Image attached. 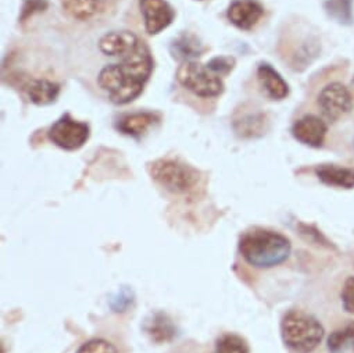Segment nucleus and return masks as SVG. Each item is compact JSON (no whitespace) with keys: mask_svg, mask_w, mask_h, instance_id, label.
Wrapping results in <instances>:
<instances>
[{"mask_svg":"<svg viewBox=\"0 0 354 353\" xmlns=\"http://www.w3.org/2000/svg\"><path fill=\"white\" fill-rule=\"evenodd\" d=\"M151 71L153 57L147 45L142 42L118 62L104 64L97 74V85L113 103L127 105L143 92Z\"/></svg>","mask_w":354,"mask_h":353,"instance_id":"obj_1","label":"nucleus"},{"mask_svg":"<svg viewBox=\"0 0 354 353\" xmlns=\"http://www.w3.org/2000/svg\"><path fill=\"white\" fill-rule=\"evenodd\" d=\"M292 251L290 241L272 230L252 228L239 241L242 257L257 269H271L283 263Z\"/></svg>","mask_w":354,"mask_h":353,"instance_id":"obj_2","label":"nucleus"},{"mask_svg":"<svg viewBox=\"0 0 354 353\" xmlns=\"http://www.w3.org/2000/svg\"><path fill=\"white\" fill-rule=\"evenodd\" d=\"M283 342L293 350L310 353L318 347L324 338V327L311 314L303 310L288 311L281 323Z\"/></svg>","mask_w":354,"mask_h":353,"instance_id":"obj_3","label":"nucleus"},{"mask_svg":"<svg viewBox=\"0 0 354 353\" xmlns=\"http://www.w3.org/2000/svg\"><path fill=\"white\" fill-rule=\"evenodd\" d=\"M153 180L167 191L176 195H187L199 185V172L194 167L172 159H161L151 164Z\"/></svg>","mask_w":354,"mask_h":353,"instance_id":"obj_4","label":"nucleus"},{"mask_svg":"<svg viewBox=\"0 0 354 353\" xmlns=\"http://www.w3.org/2000/svg\"><path fill=\"white\" fill-rule=\"evenodd\" d=\"M176 81L199 98H217L224 92L223 77L207 64L195 60L183 63L176 70Z\"/></svg>","mask_w":354,"mask_h":353,"instance_id":"obj_5","label":"nucleus"},{"mask_svg":"<svg viewBox=\"0 0 354 353\" xmlns=\"http://www.w3.org/2000/svg\"><path fill=\"white\" fill-rule=\"evenodd\" d=\"M48 135L56 146L64 150H77L86 143L91 129L86 123L77 121L66 113L50 127Z\"/></svg>","mask_w":354,"mask_h":353,"instance_id":"obj_6","label":"nucleus"},{"mask_svg":"<svg viewBox=\"0 0 354 353\" xmlns=\"http://www.w3.org/2000/svg\"><path fill=\"white\" fill-rule=\"evenodd\" d=\"M317 105L326 120L336 121L351 110L353 98L343 84L330 82L318 93Z\"/></svg>","mask_w":354,"mask_h":353,"instance_id":"obj_7","label":"nucleus"},{"mask_svg":"<svg viewBox=\"0 0 354 353\" xmlns=\"http://www.w3.org/2000/svg\"><path fill=\"white\" fill-rule=\"evenodd\" d=\"M145 30L149 35H157L165 30L175 17L174 9L165 0H139Z\"/></svg>","mask_w":354,"mask_h":353,"instance_id":"obj_8","label":"nucleus"},{"mask_svg":"<svg viewBox=\"0 0 354 353\" xmlns=\"http://www.w3.org/2000/svg\"><path fill=\"white\" fill-rule=\"evenodd\" d=\"M143 41L128 30L109 31L100 37L97 42L99 52L107 57H125L132 53Z\"/></svg>","mask_w":354,"mask_h":353,"instance_id":"obj_9","label":"nucleus"},{"mask_svg":"<svg viewBox=\"0 0 354 353\" xmlns=\"http://www.w3.org/2000/svg\"><path fill=\"white\" fill-rule=\"evenodd\" d=\"M228 20L242 31L253 30L264 16V8L259 0H234L227 12Z\"/></svg>","mask_w":354,"mask_h":353,"instance_id":"obj_10","label":"nucleus"},{"mask_svg":"<svg viewBox=\"0 0 354 353\" xmlns=\"http://www.w3.org/2000/svg\"><path fill=\"white\" fill-rule=\"evenodd\" d=\"M328 127L325 121L314 114H307L299 118L292 127V135L296 141L311 147L322 146Z\"/></svg>","mask_w":354,"mask_h":353,"instance_id":"obj_11","label":"nucleus"},{"mask_svg":"<svg viewBox=\"0 0 354 353\" xmlns=\"http://www.w3.org/2000/svg\"><path fill=\"white\" fill-rule=\"evenodd\" d=\"M259 82L266 95L272 100H282L289 95V85L282 75L268 63H261L257 67Z\"/></svg>","mask_w":354,"mask_h":353,"instance_id":"obj_12","label":"nucleus"},{"mask_svg":"<svg viewBox=\"0 0 354 353\" xmlns=\"http://www.w3.org/2000/svg\"><path fill=\"white\" fill-rule=\"evenodd\" d=\"M315 174L318 180L328 187L342 190L354 188V168L336 164H321L315 168Z\"/></svg>","mask_w":354,"mask_h":353,"instance_id":"obj_13","label":"nucleus"},{"mask_svg":"<svg viewBox=\"0 0 354 353\" xmlns=\"http://www.w3.org/2000/svg\"><path fill=\"white\" fill-rule=\"evenodd\" d=\"M268 127V116L259 110L242 113L234 120V129L242 138H257L266 134Z\"/></svg>","mask_w":354,"mask_h":353,"instance_id":"obj_14","label":"nucleus"},{"mask_svg":"<svg viewBox=\"0 0 354 353\" xmlns=\"http://www.w3.org/2000/svg\"><path fill=\"white\" fill-rule=\"evenodd\" d=\"M160 121V116L150 111L131 113L118 118L115 127L120 132L131 136L143 135L150 127Z\"/></svg>","mask_w":354,"mask_h":353,"instance_id":"obj_15","label":"nucleus"},{"mask_svg":"<svg viewBox=\"0 0 354 353\" xmlns=\"http://www.w3.org/2000/svg\"><path fill=\"white\" fill-rule=\"evenodd\" d=\"M26 92L32 103L38 106H46L57 99L60 93V85L46 78H34L27 82Z\"/></svg>","mask_w":354,"mask_h":353,"instance_id":"obj_16","label":"nucleus"},{"mask_svg":"<svg viewBox=\"0 0 354 353\" xmlns=\"http://www.w3.org/2000/svg\"><path fill=\"white\" fill-rule=\"evenodd\" d=\"M60 3L66 13L80 21H86L92 19L103 8L100 0H60Z\"/></svg>","mask_w":354,"mask_h":353,"instance_id":"obj_17","label":"nucleus"},{"mask_svg":"<svg viewBox=\"0 0 354 353\" xmlns=\"http://www.w3.org/2000/svg\"><path fill=\"white\" fill-rule=\"evenodd\" d=\"M145 328H146V332L156 342L169 341L175 335V328H174L171 320L162 313L153 314L151 318L146 321Z\"/></svg>","mask_w":354,"mask_h":353,"instance_id":"obj_18","label":"nucleus"},{"mask_svg":"<svg viewBox=\"0 0 354 353\" xmlns=\"http://www.w3.org/2000/svg\"><path fill=\"white\" fill-rule=\"evenodd\" d=\"M328 349L332 353H354V323L333 331L328 338Z\"/></svg>","mask_w":354,"mask_h":353,"instance_id":"obj_19","label":"nucleus"},{"mask_svg":"<svg viewBox=\"0 0 354 353\" xmlns=\"http://www.w3.org/2000/svg\"><path fill=\"white\" fill-rule=\"evenodd\" d=\"M202 44L198 41L196 37L184 34L178 39L174 41L172 44V53L176 59H184L188 62V59L199 57L203 53Z\"/></svg>","mask_w":354,"mask_h":353,"instance_id":"obj_20","label":"nucleus"},{"mask_svg":"<svg viewBox=\"0 0 354 353\" xmlns=\"http://www.w3.org/2000/svg\"><path fill=\"white\" fill-rule=\"evenodd\" d=\"M324 8L336 23L342 26L353 24V0H326Z\"/></svg>","mask_w":354,"mask_h":353,"instance_id":"obj_21","label":"nucleus"},{"mask_svg":"<svg viewBox=\"0 0 354 353\" xmlns=\"http://www.w3.org/2000/svg\"><path fill=\"white\" fill-rule=\"evenodd\" d=\"M216 353H250L249 345L235 334H225L217 341Z\"/></svg>","mask_w":354,"mask_h":353,"instance_id":"obj_22","label":"nucleus"},{"mask_svg":"<svg viewBox=\"0 0 354 353\" xmlns=\"http://www.w3.org/2000/svg\"><path fill=\"white\" fill-rule=\"evenodd\" d=\"M78 353H117V349L104 339H92L85 342Z\"/></svg>","mask_w":354,"mask_h":353,"instance_id":"obj_23","label":"nucleus"},{"mask_svg":"<svg viewBox=\"0 0 354 353\" xmlns=\"http://www.w3.org/2000/svg\"><path fill=\"white\" fill-rule=\"evenodd\" d=\"M207 66L216 73L218 74L220 77H224V75H228L234 66H235V59L234 57H225V56H220V57H214L212 59Z\"/></svg>","mask_w":354,"mask_h":353,"instance_id":"obj_24","label":"nucleus"},{"mask_svg":"<svg viewBox=\"0 0 354 353\" xmlns=\"http://www.w3.org/2000/svg\"><path fill=\"white\" fill-rule=\"evenodd\" d=\"M342 303L347 313L354 314V277H348L343 284Z\"/></svg>","mask_w":354,"mask_h":353,"instance_id":"obj_25","label":"nucleus"},{"mask_svg":"<svg viewBox=\"0 0 354 353\" xmlns=\"http://www.w3.org/2000/svg\"><path fill=\"white\" fill-rule=\"evenodd\" d=\"M48 8V0H24L21 10V21L32 16L34 13L44 12Z\"/></svg>","mask_w":354,"mask_h":353,"instance_id":"obj_26","label":"nucleus"}]
</instances>
